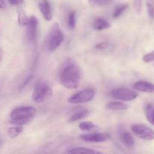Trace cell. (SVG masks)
<instances>
[{
  "label": "cell",
  "instance_id": "cell-2",
  "mask_svg": "<svg viewBox=\"0 0 154 154\" xmlns=\"http://www.w3.org/2000/svg\"><path fill=\"white\" fill-rule=\"evenodd\" d=\"M35 114L36 110L32 107H20L11 112L10 118L13 123L17 125H23L30 121Z\"/></svg>",
  "mask_w": 154,
  "mask_h": 154
},
{
  "label": "cell",
  "instance_id": "cell-11",
  "mask_svg": "<svg viewBox=\"0 0 154 154\" xmlns=\"http://www.w3.org/2000/svg\"><path fill=\"white\" fill-rule=\"evenodd\" d=\"M134 88L138 91L144 92V93H154V84L147 81H138L134 84Z\"/></svg>",
  "mask_w": 154,
  "mask_h": 154
},
{
  "label": "cell",
  "instance_id": "cell-22",
  "mask_svg": "<svg viewBox=\"0 0 154 154\" xmlns=\"http://www.w3.org/2000/svg\"><path fill=\"white\" fill-rule=\"evenodd\" d=\"M68 26L70 29H74L76 26V17H75V12L72 11L69 15L68 18Z\"/></svg>",
  "mask_w": 154,
  "mask_h": 154
},
{
  "label": "cell",
  "instance_id": "cell-18",
  "mask_svg": "<svg viewBox=\"0 0 154 154\" xmlns=\"http://www.w3.org/2000/svg\"><path fill=\"white\" fill-rule=\"evenodd\" d=\"M69 153H100V152L97 150H94L93 149L87 148V147H76L67 151Z\"/></svg>",
  "mask_w": 154,
  "mask_h": 154
},
{
  "label": "cell",
  "instance_id": "cell-23",
  "mask_svg": "<svg viewBox=\"0 0 154 154\" xmlns=\"http://www.w3.org/2000/svg\"><path fill=\"white\" fill-rule=\"evenodd\" d=\"M29 17H27L26 16L25 14H24L23 12H22V13L20 14L19 16H18V22H19V23L20 24V25L26 26L29 20Z\"/></svg>",
  "mask_w": 154,
  "mask_h": 154
},
{
  "label": "cell",
  "instance_id": "cell-8",
  "mask_svg": "<svg viewBox=\"0 0 154 154\" xmlns=\"http://www.w3.org/2000/svg\"><path fill=\"white\" fill-rule=\"evenodd\" d=\"M80 138L89 142H104L110 138V135L107 133H89L80 135Z\"/></svg>",
  "mask_w": 154,
  "mask_h": 154
},
{
  "label": "cell",
  "instance_id": "cell-12",
  "mask_svg": "<svg viewBox=\"0 0 154 154\" xmlns=\"http://www.w3.org/2000/svg\"><path fill=\"white\" fill-rule=\"evenodd\" d=\"M119 138L120 141L126 147H132L135 145V139L130 132L126 131L121 132L119 135Z\"/></svg>",
  "mask_w": 154,
  "mask_h": 154
},
{
  "label": "cell",
  "instance_id": "cell-29",
  "mask_svg": "<svg viewBox=\"0 0 154 154\" xmlns=\"http://www.w3.org/2000/svg\"><path fill=\"white\" fill-rule=\"evenodd\" d=\"M0 8L1 9H5L6 8V2L4 0H0Z\"/></svg>",
  "mask_w": 154,
  "mask_h": 154
},
{
  "label": "cell",
  "instance_id": "cell-14",
  "mask_svg": "<svg viewBox=\"0 0 154 154\" xmlns=\"http://www.w3.org/2000/svg\"><path fill=\"white\" fill-rule=\"evenodd\" d=\"M93 26L96 30H104L111 27V24L103 18H98L93 22Z\"/></svg>",
  "mask_w": 154,
  "mask_h": 154
},
{
  "label": "cell",
  "instance_id": "cell-25",
  "mask_svg": "<svg viewBox=\"0 0 154 154\" xmlns=\"http://www.w3.org/2000/svg\"><path fill=\"white\" fill-rule=\"evenodd\" d=\"M143 61L146 63H151V62L154 61V51L144 55L143 57Z\"/></svg>",
  "mask_w": 154,
  "mask_h": 154
},
{
  "label": "cell",
  "instance_id": "cell-6",
  "mask_svg": "<svg viewBox=\"0 0 154 154\" xmlns=\"http://www.w3.org/2000/svg\"><path fill=\"white\" fill-rule=\"evenodd\" d=\"M95 91L93 89H86L81 90L71 96L68 102L72 104H81L90 102L95 97Z\"/></svg>",
  "mask_w": 154,
  "mask_h": 154
},
{
  "label": "cell",
  "instance_id": "cell-19",
  "mask_svg": "<svg viewBox=\"0 0 154 154\" xmlns=\"http://www.w3.org/2000/svg\"><path fill=\"white\" fill-rule=\"evenodd\" d=\"M79 129L81 131H84V132H90V131H93L94 129H97V126L93 122L84 121L80 123Z\"/></svg>",
  "mask_w": 154,
  "mask_h": 154
},
{
  "label": "cell",
  "instance_id": "cell-26",
  "mask_svg": "<svg viewBox=\"0 0 154 154\" xmlns=\"http://www.w3.org/2000/svg\"><path fill=\"white\" fill-rule=\"evenodd\" d=\"M108 42H99V43L96 44V45H95V48H96V49L102 51V50H105V48H108Z\"/></svg>",
  "mask_w": 154,
  "mask_h": 154
},
{
  "label": "cell",
  "instance_id": "cell-15",
  "mask_svg": "<svg viewBox=\"0 0 154 154\" xmlns=\"http://www.w3.org/2000/svg\"><path fill=\"white\" fill-rule=\"evenodd\" d=\"M145 115L149 123L154 125V105L153 104L149 103L146 105Z\"/></svg>",
  "mask_w": 154,
  "mask_h": 154
},
{
  "label": "cell",
  "instance_id": "cell-30",
  "mask_svg": "<svg viewBox=\"0 0 154 154\" xmlns=\"http://www.w3.org/2000/svg\"><path fill=\"white\" fill-rule=\"evenodd\" d=\"M101 0H89V2L93 4H99L100 3Z\"/></svg>",
  "mask_w": 154,
  "mask_h": 154
},
{
  "label": "cell",
  "instance_id": "cell-5",
  "mask_svg": "<svg viewBox=\"0 0 154 154\" xmlns=\"http://www.w3.org/2000/svg\"><path fill=\"white\" fill-rule=\"evenodd\" d=\"M109 96L113 99H117V100L129 102V101H132L136 99L138 94L137 92L133 91L132 90H129V89L118 88L112 90L110 93Z\"/></svg>",
  "mask_w": 154,
  "mask_h": 154
},
{
  "label": "cell",
  "instance_id": "cell-10",
  "mask_svg": "<svg viewBox=\"0 0 154 154\" xmlns=\"http://www.w3.org/2000/svg\"><path fill=\"white\" fill-rule=\"evenodd\" d=\"M39 9H40L41 13L43 15L44 18L46 20H51L52 19V11H51V5L49 2L47 0H43L38 4Z\"/></svg>",
  "mask_w": 154,
  "mask_h": 154
},
{
  "label": "cell",
  "instance_id": "cell-3",
  "mask_svg": "<svg viewBox=\"0 0 154 154\" xmlns=\"http://www.w3.org/2000/svg\"><path fill=\"white\" fill-rule=\"evenodd\" d=\"M52 89L48 81L39 80L33 90L32 99L36 103H42L52 96Z\"/></svg>",
  "mask_w": 154,
  "mask_h": 154
},
{
  "label": "cell",
  "instance_id": "cell-27",
  "mask_svg": "<svg viewBox=\"0 0 154 154\" xmlns=\"http://www.w3.org/2000/svg\"><path fill=\"white\" fill-rule=\"evenodd\" d=\"M8 2L12 5H19L23 2V0H8Z\"/></svg>",
  "mask_w": 154,
  "mask_h": 154
},
{
  "label": "cell",
  "instance_id": "cell-17",
  "mask_svg": "<svg viewBox=\"0 0 154 154\" xmlns=\"http://www.w3.org/2000/svg\"><path fill=\"white\" fill-rule=\"evenodd\" d=\"M23 130V128L20 125L12 126V127L8 128V135L12 138H16V137H17L18 135L22 133Z\"/></svg>",
  "mask_w": 154,
  "mask_h": 154
},
{
  "label": "cell",
  "instance_id": "cell-13",
  "mask_svg": "<svg viewBox=\"0 0 154 154\" xmlns=\"http://www.w3.org/2000/svg\"><path fill=\"white\" fill-rule=\"evenodd\" d=\"M105 108L110 111H126L128 109V106L123 102H110L106 104Z\"/></svg>",
  "mask_w": 154,
  "mask_h": 154
},
{
  "label": "cell",
  "instance_id": "cell-9",
  "mask_svg": "<svg viewBox=\"0 0 154 154\" xmlns=\"http://www.w3.org/2000/svg\"><path fill=\"white\" fill-rule=\"evenodd\" d=\"M27 38L29 41H34L36 37L38 28V20L35 17L32 16L29 18L26 24Z\"/></svg>",
  "mask_w": 154,
  "mask_h": 154
},
{
  "label": "cell",
  "instance_id": "cell-24",
  "mask_svg": "<svg viewBox=\"0 0 154 154\" xmlns=\"http://www.w3.org/2000/svg\"><path fill=\"white\" fill-rule=\"evenodd\" d=\"M134 8L137 14H140L142 8V0H134Z\"/></svg>",
  "mask_w": 154,
  "mask_h": 154
},
{
  "label": "cell",
  "instance_id": "cell-7",
  "mask_svg": "<svg viewBox=\"0 0 154 154\" xmlns=\"http://www.w3.org/2000/svg\"><path fill=\"white\" fill-rule=\"evenodd\" d=\"M132 132L138 138L145 141H152L154 139V131L144 124H135L131 127Z\"/></svg>",
  "mask_w": 154,
  "mask_h": 154
},
{
  "label": "cell",
  "instance_id": "cell-4",
  "mask_svg": "<svg viewBox=\"0 0 154 154\" xmlns=\"http://www.w3.org/2000/svg\"><path fill=\"white\" fill-rule=\"evenodd\" d=\"M64 40V35L61 30L59 29L58 24H55L52 30L50 32L47 40V48L49 51H54L61 45Z\"/></svg>",
  "mask_w": 154,
  "mask_h": 154
},
{
  "label": "cell",
  "instance_id": "cell-28",
  "mask_svg": "<svg viewBox=\"0 0 154 154\" xmlns=\"http://www.w3.org/2000/svg\"><path fill=\"white\" fill-rule=\"evenodd\" d=\"M111 2V0H101L99 5H105L109 4Z\"/></svg>",
  "mask_w": 154,
  "mask_h": 154
},
{
  "label": "cell",
  "instance_id": "cell-21",
  "mask_svg": "<svg viewBox=\"0 0 154 154\" xmlns=\"http://www.w3.org/2000/svg\"><path fill=\"white\" fill-rule=\"evenodd\" d=\"M146 5L149 17L153 19L154 17V0H147Z\"/></svg>",
  "mask_w": 154,
  "mask_h": 154
},
{
  "label": "cell",
  "instance_id": "cell-20",
  "mask_svg": "<svg viewBox=\"0 0 154 154\" xmlns=\"http://www.w3.org/2000/svg\"><path fill=\"white\" fill-rule=\"evenodd\" d=\"M128 5L127 4H122V5H117V7L114 8V12H113V17L114 18H117L128 8Z\"/></svg>",
  "mask_w": 154,
  "mask_h": 154
},
{
  "label": "cell",
  "instance_id": "cell-16",
  "mask_svg": "<svg viewBox=\"0 0 154 154\" xmlns=\"http://www.w3.org/2000/svg\"><path fill=\"white\" fill-rule=\"evenodd\" d=\"M89 114V111L87 109H83L79 111H77L75 112L73 115L71 116L70 119H69V121L70 122H76L78 120H81V119L84 118V117H87Z\"/></svg>",
  "mask_w": 154,
  "mask_h": 154
},
{
  "label": "cell",
  "instance_id": "cell-1",
  "mask_svg": "<svg viewBox=\"0 0 154 154\" xmlns=\"http://www.w3.org/2000/svg\"><path fill=\"white\" fill-rule=\"evenodd\" d=\"M82 72L78 65L72 60H68L61 66L59 77L63 87L69 90L78 88L81 82Z\"/></svg>",
  "mask_w": 154,
  "mask_h": 154
}]
</instances>
